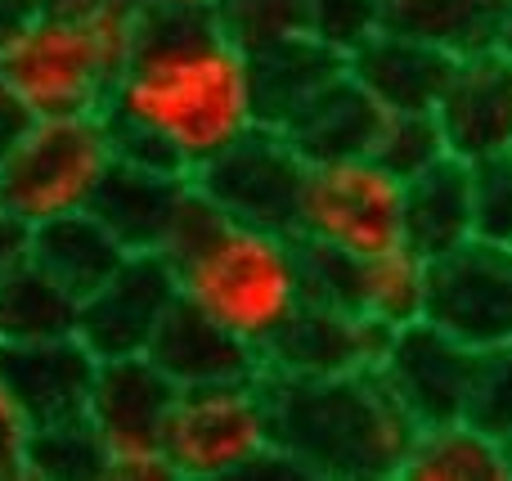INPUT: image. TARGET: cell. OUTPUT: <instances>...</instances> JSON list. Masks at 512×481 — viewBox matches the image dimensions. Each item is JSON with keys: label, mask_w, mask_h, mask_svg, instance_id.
<instances>
[{"label": "cell", "mask_w": 512, "mask_h": 481, "mask_svg": "<svg viewBox=\"0 0 512 481\" xmlns=\"http://www.w3.org/2000/svg\"><path fill=\"white\" fill-rule=\"evenodd\" d=\"M117 158L198 176L261 126L252 54L221 14H153L104 99Z\"/></svg>", "instance_id": "obj_1"}, {"label": "cell", "mask_w": 512, "mask_h": 481, "mask_svg": "<svg viewBox=\"0 0 512 481\" xmlns=\"http://www.w3.org/2000/svg\"><path fill=\"white\" fill-rule=\"evenodd\" d=\"M162 257L176 275L180 302L212 315L256 351L270 347L306 306L297 234L221 212L198 185L189 189Z\"/></svg>", "instance_id": "obj_2"}, {"label": "cell", "mask_w": 512, "mask_h": 481, "mask_svg": "<svg viewBox=\"0 0 512 481\" xmlns=\"http://www.w3.org/2000/svg\"><path fill=\"white\" fill-rule=\"evenodd\" d=\"M149 9L140 0H36L0 32V81L23 117L104 113Z\"/></svg>", "instance_id": "obj_3"}, {"label": "cell", "mask_w": 512, "mask_h": 481, "mask_svg": "<svg viewBox=\"0 0 512 481\" xmlns=\"http://www.w3.org/2000/svg\"><path fill=\"white\" fill-rule=\"evenodd\" d=\"M274 455L292 477L387 481L400 477L418 423L373 369L342 378H270Z\"/></svg>", "instance_id": "obj_4"}, {"label": "cell", "mask_w": 512, "mask_h": 481, "mask_svg": "<svg viewBox=\"0 0 512 481\" xmlns=\"http://www.w3.org/2000/svg\"><path fill=\"white\" fill-rule=\"evenodd\" d=\"M117 167V140L104 113L27 117L0 153V207L27 225L90 212Z\"/></svg>", "instance_id": "obj_5"}, {"label": "cell", "mask_w": 512, "mask_h": 481, "mask_svg": "<svg viewBox=\"0 0 512 481\" xmlns=\"http://www.w3.org/2000/svg\"><path fill=\"white\" fill-rule=\"evenodd\" d=\"M162 450L176 481H221L265 473L274 459V414L265 374L239 383L180 387Z\"/></svg>", "instance_id": "obj_6"}, {"label": "cell", "mask_w": 512, "mask_h": 481, "mask_svg": "<svg viewBox=\"0 0 512 481\" xmlns=\"http://www.w3.org/2000/svg\"><path fill=\"white\" fill-rule=\"evenodd\" d=\"M292 234L346 257H378L405 243V180L373 153L306 162Z\"/></svg>", "instance_id": "obj_7"}, {"label": "cell", "mask_w": 512, "mask_h": 481, "mask_svg": "<svg viewBox=\"0 0 512 481\" xmlns=\"http://www.w3.org/2000/svg\"><path fill=\"white\" fill-rule=\"evenodd\" d=\"M180 387L162 374V365L144 356L99 360L90 387L86 423L104 450V477L113 481H176L162 450L167 414Z\"/></svg>", "instance_id": "obj_8"}, {"label": "cell", "mask_w": 512, "mask_h": 481, "mask_svg": "<svg viewBox=\"0 0 512 481\" xmlns=\"http://www.w3.org/2000/svg\"><path fill=\"white\" fill-rule=\"evenodd\" d=\"M427 320L472 351L512 347V243L468 239L436 257Z\"/></svg>", "instance_id": "obj_9"}, {"label": "cell", "mask_w": 512, "mask_h": 481, "mask_svg": "<svg viewBox=\"0 0 512 481\" xmlns=\"http://www.w3.org/2000/svg\"><path fill=\"white\" fill-rule=\"evenodd\" d=\"M180 302L176 275L162 252H126V261L77 306V338L99 360L144 356L162 320Z\"/></svg>", "instance_id": "obj_10"}, {"label": "cell", "mask_w": 512, "mask_h": 481, "mask_svg": "<svg viewBox=\"0 0 512 481\" xmlns=\"http://www.w3.org/2000/svg\"><path fill=\"white\" fill-rule=\"evenodd\" d=\"M301 176H306V158L292 149L288 135L270 131V126H256L239 144H230L221 158L207 162L194 176V185L221 212L270 225V230H292Z\"/></svg>", "instance_id": "obj_11"}, {"label": "cell", "mask_w": 512, "mask_h": 481, "mask_svg": "<svg viewBox=\"0 0 512 481\" xmlns=\"http://www.w3.org/2000/svg\"><path fill=\"white\" fill-rule=\"evenodd\" d=\"M477 360H481V351H472L468 342L450 338L432 320H418V324L396 329L387 360L373 374L387 383V392L400 401V410L418 428H427V423L468 419Z\"/></svg>", "instance_id": "obj_12"}, {"label": "cell", "mask_w": 512, "mask_h": 481, "mask_svg": "<svg viewBox=\"0 0 512 481\" xmlns=\"http://www.w3.org/2000/svg\"><path fill=\"white\" fill-rule=\"evenodd\" d=\"M432 113L450 158L477 167L512 153V54L504 45L459 54Z\"/></svg>", "instance_id": "obj_13"}, {"label": "cell", "mask_w": 512, "mask_h": 481, "mask_svg": "<svg viewBox=\"0 0 512 481\" xmlns=\"http://www.w3.org/2000/svg\"><path fill=\"white\" fill-rule=\"evenodd\" d=\"M391 338H396L391 324L342 306L306 302L261 351V365L270 378H342L378 369L391 351Z\"/></svg>", "instance_id": "obj_14"}, {"label": "cell", "mask_w": 512, "mask_h": 481, "mask_svg": "<svg viewBox=\"0 0 512 481\" xmlns=\"http://www.w3.org/2000/svg\"><path fill=\"white\" fill-rule=\"evenodd\" d=\"M95 369L99 356L77 333L45 342H0V374H5L32 432L86 419Z\"/></svg>", "instance_id": "obj_15"}, {"label": "cell", "mask_w": 512, "mask_h": 481, "mask_svg": "<svg viewBox=\"0 0 512 481\" xmlns=\"http://www.w3.org/2000/svg\"><path fill=\"white\" fill-rule=\"evenodd\" d=\"M450 63L454 59L445 50L396 27H378L369 41L346 54V72L382 113H432L450 77Z\"/></svg>", "instance_id": "obj_16"}, {"label": "cell", "mask_w": 512, "mask_h": 481, "mask_svg": "<svg viewBox=\"0 0 512 481\" xmlns=\"http://www.w3.org/2000/svg\"><path fill=\"white\" fill-rule=\"evenodd\" d=\"M189 189H194V176L117 158L90 212L113 230V239L126 252H162L171 230H176V216L185 207Z\"/></svg>", "instance_id": "obj_17"}, {"label": "cell", "mask_w": 512, "mask_h": 481, "mask_svg": "<svg viewBox=\"0 0 512 481\" xmlns=\"http://www.w3.org/2000/svg\"><path fill=\"white\" fill-rule=\"evenodd\" d=\"M149 356L162 365V374L176 387H203V383H239V378L265 374L261 351L234 338L225 324L203 315L198 306L176 302L162 320Z\"/></svg>", "instance_id": "obj_18"}, {"label": "cell", "mask_w": 512, "mask_h": 481, "mask_svg": "<svg viewBox=\"0 0 512 481\" xmlns=\"http://www.w3.org/2000/svg\"><path fill=\"white\" fill-rule=\"evenodd\" d=\"M382 108L364 95V86H355L351 72L324 86L315 99L306 104V113L297 122L283 126V135L292 140V149L306 162H324V158H360L373 153V140L382 131Z\"/></svg>", "instance_id": "obj_19"}, {"label": "cell", "mask_w": 512, "mask_h": 481, "mask_svg": "<svg viewBox=\"0 0 512 481\" xmlns=\"http://www.w3.org/2000/svg\"><path fill=\"white\" fill-rule=\"evenodd\" d=\"M472 239V167L441 158L436 167L405 180V243L427 261Z\"/></svg>", "instance_id": "obj_20"}, {"label": "cell", "mask_w": 512, "mask_h": 481, "mask_svg": "<svg viewBox=\"0 0 512 481\" xmlns=\"http://www.w3.org/2000/svg\"><path fill=\"white\" fill-rule=\"evenodd\" d=\"M252 72H256V113H261V126L283 131L288 122H297L306 113V104L319 90L342 77L346 59L337 50H328V45H319L315 36H306V41L252 54Z\"/></svg>", "instance_id": "obj_21"}, {"label": "cell", "mask_w": 512, "mask_h": 481, "mask_svg": "<svg viewBox=\"0 0 512 481\" xmlns=\"http://www.w3.org/2000/svg\"><path fill=\"white\" fill-rule=\"evenodd\" d=\"M32 261L72 297H90L126 261V248L95 212H72L32 225Z\"/></svg>", "instance_id": "obj_22"}, {"label": "cell", "mask_w": 512, "mask_h": 481, "mask_svg": "<svg viewBox=\"0 0 512 481\" xmlns=\"http://www.w3.org/2000/svg\"><path fill=\"white\" fill-rule=\"evenodd\" d=\"M504 18L508 0H382V27L418 36L450 59L495 50Z\"/></svg>", "instance_id": "obj_23"}, {"label": "cell", "mask_w": 512, "mask_h": 481, "mask_svg": "<svg viewBox=\"0 0 512 481\" xmlns=\"http://www.w3.org/2000/svg\"><path fill=\"white\" fill-rule=\"evenodd\" d=\"M405 481H508L504 446L477 423H427L414 432L409 455L400 464Z\"/></svg>", "instance_id": "obj_24"}, {"label": "cell", "mask_w": 512, "mask_h": 481, "mask_svg": "<svg viewBox=\"0 0 512 481\" xmlns=\"http://www.w3.org/2000/svg\"><path fill=\"white\" fill-rule=\"evenodd\" d=\"M427 302H432V261L418 248L400 243L360 261V293H355L360 315L405 329V324L427 320Z\"/></svg>", "instance_id": "obj_25"}, {"label": "cell", "mask_w": 512, "mask_h": 481, "mask_svg": "<svg viewBox=\"0 0 512 481\" xmlns=\"http://www.w3.org/2000/svg\"><path fill=\"white\" fill-rule=\"evenodd\" d=\"M77 306L54 275H45L36 261L9 270L0 279V342H45L77 333Z\"/></svg>", "instance_id": "obj_26"}, {"label": "cell", "mask_w": 512, "mask_h": 481, "mask_svg": "<svg viewBox=\"0 0 512 481\" xmlns=\"http://www.w3.org/2000/svg\"><path fill=\"white\" fill-rule=\"evenodd\" d=\"M216 14L248 54L279 50L310 36V0H221Z\"/></svg>", "instance_id": "obj_27"}, {"label": "cell", "mask_w": 512, "mask_h": 481, "mask_svg": "<svg viewBox=\"0 0 512 481\" xmlns=\"http://www.w3.org/2000/svg\"><path fill=\"white\" fill-rule=\"evenodd\" d=\"M373 158L387 171H396L400 180H414L418 171L450 158V149L436 126V113H387L378 140H373Z\"/></svg>", "instance_id": "obj_28"}, {"label": "cell", "mask_w": 512, "mask_h": 481, "mask_svg": "<svg viewBox=\"0 0 512 481\" xmlns=\"http://www.w3.org/2000/svg\"><path fill=\"white\" fill-rule=\"evenodd\" d=\"M27 477H54V481H77V477H104V450H99L90 423H63V428L32 432V450H27Z\"/></svg>", "instance_id": "obj_29"}, {"label": "cell", "mask_w": 512, "mask_h": 481, "mask_svg": "<svg viewBox=\"0 0 512 481\" xmlns=\"http://www.w3.org/2000/svg\"><path fill=\"white\" fill-rule=\"evenodd\" d=\"M468 423H477L495 441L512 437V347L481 351L477 378H472Z\"/></svg>", "instance_id": "obj_30"}, {"label": "cell", "mask_w": 512, "mask_h": 481, "mask_svg": "<svg viewBox=\"0 0 512 481\" xmlns=\"http://www.w3.org/2000/svg\"><path fill=\"white\" fill-rule=\"evenodd\" d=\"M472 239L512 243V153L472 167Z\"/></svg>", "instance_id": "obj_31"}, {"label": "cell", "mask_w": 512, "mask_h": 481, "mask_svg": "<svg viewBox=\"0 0 512 481\" xmlns=\"http://www.w3.org/2000/svg\"><path fill=\"white\" fill-rule=\"evenodd\" d=\"M382 27V0H310V36L346 54Z\"/></svg>", "instance_id": "obj_32"}, {"label": "cell", "mask_w": 512, "mask_h": 481, "mask_svg": "<svg viewBox=\"0 0 512 481\" xmlns=\"http://www.w3.org/2000/svg\"><path fill=\"white\" fill-rule=\"evenodd\" d=\"M301 266H306V302H324V306L355 311V293H360V257H346V252H337V248H319V243H301Z\"/></svg>", "instance_id": "obj_33"}, {"label": "cell", "mask_w": 512, "mask_h": 481, "mask_svg": "<svg viewBox=\"0 0 512 481\" xmlns=\"http://www.w3.org/2000/svg\"><path fill=\"white\" fill-rule=\"evenodd\" d=\"M27 450H32V423L18 410L5 374H0V481L27 477Z\"/></svg>", "instance_id": "obj_34"}, {"label": "cell", "mask_w": 512, "mask_h": 481, "mask_svg": "<svg viewBox=\"0 0 512 481\" xmlns=\"http://www.w3.org/2000/svg\"><path fill=\"white\" fill-rule=\"evenodd\" d=\"M32 261V225L0 207V279Z\"/></svg>", "instance_id": "obj_35"}, {"label": "cell", "mask_w": 512, "mask_h": 481, "mask_svg": "<svg viewBox=\"0 0 512 481\" xmlns=\"http://www.w3.org/2000/svg\"><path fill=\"white\" fill-rule=\"evenodd\" d=\"M23 108L14 104V99H9V90H5V81H0V153L9 149V140H14L18 131H23Z\"/></svg>", "instance_id": "obj_36"}, {"label": "cell", "mask_w": 512, "mask_h": 481, "mask_svg": "<svg viewBox=\"0 0 512 481\" xmlns=\"http://www.w3.org/2000/svg\"><path fill=\"white\" fill-rule=\"evenodd\" d=\"M153 14H216L221 0H140Z\"/></svg>", "instance_id": "obj_37"}, {"label": "cell", "mask_w": 512, "mask_h": 481, "mask_svg": "<svg viewBox=\"0 0 512 481\" xmlns=\"http://www.w3.org/2000/svg\"><path fill=\"white\" fill-rule=\"evenodd\" d=\"M499 45L512 54V0H508V18H504V36H499Z\"/></svg>", "instance_id": "obj_38"}, {"label": "cell", "mask_w": 512, "mask_h": 481, "mask_svg": "<svg viewBox=\"0 0 512 481\" xmlns=\"http://www.w3.org/2000/svg\"><path fill=\"white\" fill-rule=\"evenodd\" d=\"M499 446H504V464H508V481H512V437H504Z\"/></svg>", "instance_id": "obj_39"}]
</instances>
